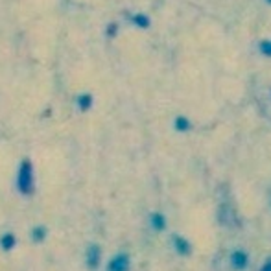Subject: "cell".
<instances>
[{
	"mask_svg": "<svg viewBox=\"0 0 271 271\" xmlns=\"http://www.w3.org/2000/svg\"><path fill=\"white\" fill-rule=\"evenodd\" d=\"M48 236V229H46V225H34L32 231H30V238H32V242L34 243H42Z\"/></svg>",
	"mask_w": 271,
	"mask_h": 271,
	"instance_id": "obj_5",
	"label": "cell"
},
{
	"mask_svg": "<svg viewBox=\"0 0 271 271\" xmlns=\"http://www.w3.org/2000/svg\"><path fill=\"white\" fill-rule=\"evenodd\" d=\"M260 52H262L264 56H271V41L260 42Z\"/></svg>",
	"mask_w": 271,
	"mask_h": 271,
	"instance_id": "obj_11",
	"label": "cell"
},
{
	"mask_svg": "<svg viewBox=\"0 0 271 271\" xmlns=\"http://www.w3.org/2000/svg\"><path fill=\"white\" fill-rule=\"evenodd\" d=\"M79 107H81L83 111L90 107V96H89V94H85V96H79Z\"/></svg>",
	"mask_w": 271,
	"mask_h": 271,
	"instance_id": "obj_12",
	"label": "cell"
},
{
	"mask_svg": "<svg viewBox=\"0 0 271 271\" xmlns=\"http://www.w3.org/2000/svg\"><path fill=\"white\" fill-rule=\"evenodd\" d=\"M268 2H270V4H271V0H268Z\"/></svg>",
	"mask_w": 271,
	"mask_h": 271,
	"instance_id": "obj_14",
	"label": "cell"
},
{
	"mask_svg": "<svg viewBox=\"0 0 271 271\" xmlns=\"http://www.w3.org/2000/svg\"><path fill=\"white\" fill-rule=\"evenodd\" d=\"M17 190L24 197H32L35 194V172L34 164L28 159H24L17 172Z\"/></svg>",
	"mask_w": 271,
	"mask_h": 271,
	"instance_id": "obj_1",
	"label": "cell"
},
{
	"mask_svg": "<svg viewBox=\"0 0 271 271\" xmlns=\"http://www.w3.org/2000/svg\"><path fill=\"white\" fill-rule=\"evenodd\" d=\"M105 271H129V257L125 253H118L109 260Z\"/></svg>",
	"mask_w": 271,
	"mask_h": 271,
	"instance_id": "obj_3",
	"label": "cell"
},
{
	"mask_svg": "<svg viewBox=\"0 0 271 271\" xmlns=\"http://www.w3.org/2000/svg\"><path fill=\"white\" fill-rule=\"evenodd\" d=\"M15 245H17V236L11 231H7V232H4L0 236V249L4 251V253H11L15 249Z\"/></svg>",
	"mask_w": 271,
	"mask_h": 271,
	"instance_id": "obj_4",
	"label": "cell"
},
{
	"mask_svg": "<svg viewBox=\"0 0 271 271\" xmlns=\"http://www.w3.org/2000/svg\"><path fill=\"white\" fill-rule=\"evenodd\" d=\"M262 271H271V260L264 266V270H262Z\"/></svg>",
	"mask_w": 271,
	"mask_h": 271,
	"instance_id": "obj_13",
	"label": "cell"
},
{
	"mask_svg": "<svg viewBox=\"0 0 271 271\" xmlns=\"http://www.w3.org/2000/svg\"><path fill=\"white\" fill-rule=\"evenodd\" d=\"M175 249L181 255H188L190 253V245H188V242L185 238H175Z\"/></svg>",
	"mask_w": 271,
	"mask_h": 271,
	"instance_id": "obj_8",
	"label": "cell"
},
{
	"mask_svg": "<svg viewBox=\"0 0 271 271\" xmlns=\"http://www.w3.org/2000/svg\"><path fill=\"white\" fill-rule=\"evenodd\" d=\"M245 264H247V257H245L243 253H234V255H232V266H234L236 270L245 268Z\"/></svg>",
	"mask_w": 271,
	"mask_h": 271,
	"instance_id": "obj_7",
	"label": "cell"
},
{
	"mask_svg": "<svg viewBox=\"0 0 271 271\" xmlns=\"http://www.w3.org/2000/svg\"><path fill=\"white\" fill-rule=\"evenodd\" d=\"M102 262V247L98 243H90L89 247L85 249V266L87 270L94 271Z\"/></svg>",
	"mask_w": 271,
	"mask_h": 271,
	"instance_id": "obj_2",
	"label": "cell"
},
{
	"mask_svg": "<svg viewBox=\"0 0 271 271\" xmlns=\"http://www.w3.org/2000/svg\"><path fill=\"white\" fill-rule=\"evenodd\" d=\"M175 127H177V131H187L188 127H190V122L185 116H179V118L175 120Z\"/></svg>",
	"mask_w": 271,
	"mask_h": 271,
	"instance_id": "obj_9",
	"label": "cell"
},
{
	"mask_svg": "<svg viewBox=\"0 0 271 271\" xmlns=\"http://www.w3.org/2000/svg\"><path fill=\"white\" fill-rule=\"evenodd\" d=\"M164 225H166L164 216L159 214V212L152 214V227H153V229H155V231H162V229H164Z\"/></svg>",
	"mask_w": 271,
	"mask_h": 271,
	"instance_id": "obj_6",
	"label": "cell"
},
{
	"mask_svg": "<svg viewBox=\"0 0 271 271\" xmlns=\"http://www.w3.org/2000/svg\"><path fill=\"white\" fill-rule=\"evenodd\" d=\"M133 21H135V24H139L140 28H148V26H150V21H148V17H144V15H135Z\"/></svg>",
	"mask_w": 271,
	"mask_h": 271,
	"instance_id": "obj_10",
	"label": "cell"
}]
</instances>
